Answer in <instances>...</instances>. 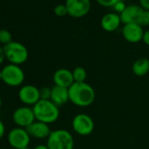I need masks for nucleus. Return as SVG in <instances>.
Masks as SVG:
<instances>
[{
  "label": "nucleus",
  "instance_id": "obj_20",
  "mask_svg": "<svg viewBox=\"0 0 149 149\" xmlns=\"http://www.w3.org/2000/svg\"><path fill=\"white\" fill-rule=\"evenodd\" d=\"M54 13L56 16L58 17H64L66 15H68V10L67 7L64 5H57L54 8Z\"/></svg>",
  "mask_w": 149,
  "mask_h": 149
},
{
  "label": "nucleus",
  "instance_id": "obj_27",
  "mask_svg": "<svg viewBox=\"0 0 149 149\" xmlns=\"http://www.w3.org/2000/svg\"><path fill=\"white\" fill-rule=\"evenodd\" d=\"M6 133V125L2 120H0V139H1Z\"/></svg>",
  "mask_w": 149,
  "mask_h": 149
},
{
  "label": "nucleus",
  "instance_id": "obj_17",
  "mask_svg": "<svg viewBox=\"0 0 149 149\" xmlns=\"http://www.w3.org/2000/svg\"><path fill=\"white\" fill-rule=\"evenodd\" d=\"M132 71L137 77H144L149 73V59L139 58L136 60L132 66Z\"/></svg>",
  "mask_w": 149,
  "mask_h": 149
},
{
  "label": "nucleus",
  "instance_id": "obj_4",
  "mask_svg": "<svg viewBox=\"0 0 149 149\" xmlns=\"http://www.w3.org/2000/svg\"><path fill=\"white\" fill-rule=\"evenodd\" d=\"M6 59L11 63L15 65H21L25 63L29 56L28 50L25 45L18 41H12L11 43L3 47Z\"/></svg>",
  "mask_w": 149,
  "mask_h": 149
},
{
  "label": "nucleus",
  "instance_id": "obj_3",
  "mask_svg": "<svg viewBox=\"0 0 149 149\" xmlns=\"http://www.w3.org/2000/svg\"><path fill=\"white\" fill-rule=\"evenodd\" d=\"M46 145L48 149H74V140L68 130L57 129L51 132Z\"/></svg>",
  "mask_w": 149,
  "mask_h": 149
},
{
  "label": "nucleus",
  "instance_id": "obj_25",
  "mask_svg": "<svg viewBox=\"0 0 149 149\" xmlns=\"http://www.w3.org/2000/svg\"><path fill=\"white\" fill-rule=\"evenodd\" d=\"M139 6L146 11H149V0H139Z\"/></svg>",
  "mask_w": 149,
  "mask_h": 149
},
{
  "label": "nucleus",
  "instance_id": "obj_12",
  "mask_svg": "<svg viewBox=\"0 0 149 149\" xmlns=\"http://www.w3.org/2000/svg\"><path fill=\"white\" fill-rule=\"evenodd\" d=\"M143 9L139 6V5H130L127 6L125 11L120 13V19L121 22L125 25V24H130V23H135L139 25L141 14L143 13Z\"/></svg>",
  "mask_w": 149,
  "mask_h": 149
},
{
  "label": "nucleus",
  "instance_id": "obj_14",
  "mask_svg": "<svg viewBox=\"0 0 149 149\" xmlns=\"http://www.w3.org/2000/svg\"><path fill=\"white\" fill-rule=\"evenodd\" d=\"M26 129L31 137L39 139H47L52 132L49 125L45 124L43 122L37 121V120H35L32 125H30Z\"/></svg>",
  "mask_w": 149,
  "mask_h": 149
},
{
  "label": "nucleus",
  "instance_id": "obj_23",
  "mask_svg": "<svg viewBox=\"0 0 149 149\" xmlns=\"http://www.w3.org/2000/svg\"><path fill=\"white\" fill-rule=\"evenodd\" d=\"M119 1V0H97V2L104 7H111L113 6Z\"/></svg>",
  "mask_w": 149,
  "mask_h": 149
},
{
  "label": "nucleus",
  "instance_id": "obj_8",
  "mask_svg": "<svg viewBox=\"0 0 149 149\" xmlns=\"http://www.w3.org/2000/svg\"><path fill=\"white\" fill-rule=\"evenodd\" d=\"M65 6L68 15L72 18L80 19L86 16L91 8V0H66Z\"/></svg>",
  "mask_w": 149,
  "mask_h": 149
},
{
  "label": "nucleus",
  "instance_id": "obj_21",
  "mask_svg": "<svg viewBox=\"0 0 149 149\" xmlns=\"http://www.w3.org/2000/svg\"><path fill=\"white\" fill-rule=\"evenodd\" d=\"M51 92L52 89L49 87H42L40 89V99L43 100H50L51 98Z\"/></svg>",
  "mask_w": 149,
  "mask_h": 149
},
{
  "label": "nucleus",
  "instance_id": "obj_19",
  "mask_svg": "<svg viewBox=\"0 0 149 149\" xmlns=\"http://www.w3.org/2000/svg\"><path fill=\"white\" fill-rule=\"evenodd\" d=\"M13 41V36L10 31L6 29H0V43L4 46L11 43Z\"/></svg>",
  "mask_w": 149,
  "mask_h": 149
},
{
  "label": "nucleus",
  "instance_id": "obj_18",
  "mask_svg": "<svg viewBox=\"0 0 149 149\" xmlns=\"http://www.w3.org/2000/svg\"><path fill=\"white\" fill-rule=\"evenodd\" d=\"M74 83H84L87 78V71L83 67H77L72 70Z\"/></svg>",
  "mask_w": 149,
  "mask_h": 149
},
{
  "label": "nucleus",
  "instance_id": "obj_16",
  "mask_svg": "<svg viewBox=\"0 0 149 149\" xmlns=\"http://www.w3.org/2000/svg\"><path fill=\"white\" fill-rule=\"evenodd\" d=\"M51 89H52V92H51L50 100L59 108L61 106H63L69 101L68 89L56 86V85H54Z\"/></svg>",
  "mask_w": 149,
  "mask_h": 149
},
{
  "label": "nucleus",
  "instance_id": "obj_28",
  "mask_svg": "<svg viewBox=\"0 0 149 149\" xmlns=\"http://www.w3.org/2000/svg\"><path fill=\"white\" fill-rule=\"evenodd\" d=\"M5 60H6V54H5L4 48L0 47V65L3 64Z\"/></svg>",
  "mask_w": 149,
  "mask_h": 149
},
{
  "label": "nucleus",
  "instance_id": "obj_1",
  "mask_svg": "<svg viewBox=\"0 0 149 149\" xmlns=\"http://www.w3.org/2000/svg\"><path fill=\"white\" fill-rule=\"evenodd\" d=\"M69 101L78 107H89L96 99V92L88 83H74L68 88Z\"/></svg>",
  "mask_w": 149,
  "mask_h": 149
},
{
  "label": "nucleus",
  "instance_id": "obj_7",
  "mask_svg": "<svg viewBox=\"0 0 149 149\" xmlns=\"http://www.w3.org/2000/svg\"><path fill=\"white\" fill-rule=\"evenodd\" d=\"M7 141L12 148L24 149L29 147L31 136L26 128L15 127L9 132L7 135Z\"/></svg>",
  "mask_w": 149,
  "mask_h": 149
},
{
  "label": "nucleus",
  "instance_id": "obj_31",
  "mask_svg": "<svg viewBox=\"0 0 149 149\" xmlns=\"http://www.w3.org/2000/svg\"><path fill=\"white\" fill-rule=\"evenodd\" d=\"M2 104H3V102H2V99H1V97H0V108L2 107Z\"/></svg>",
  "mask_w": 149,
  "mask_h": 149
},
{
  "label": "nucleus",
  "instance_id": "obj_13",
  "mask_svg": "<svg viewBox=\"0 0 149 149\" xmlns=\"http://www.w3.org/2000/svg\"><path fill=\"white\" fill-rule=\"evenodd\" d=\"M53 81L54 85L68 89L74 83L72 71L68 68H59L53 74Z\"/></svg>",
  "mask_w": 149,
  "mask_h": 149
},
{
  "label": "nucleus",
  "instance_id": "obj_24",
  "mask_svg": "<svg viewBox=\"0 0 149 149\" xmlns=\"http://www.w3.org/2000/svg\"><path fill=\"white\" fill-rule=\"evenodd\" d=\"M126 6H127L125 5V3L123 1V0H119V1L113 6V9H114V11H115L116 13L120 14V13H122L125 11V9L126 8Z\"/></svg>",
  "mask_w": 149,
  "mask_h": 149
},
{
  "label": "nucleus",
  "instance_id": "obj_26",
  "mask_svg": "<svg viewBox=\"0 0 149 149\" xmlns=\"http://www.w3.org/2000/svg\"><path fill=\"white\" fill-rule=\"evenodd\" d=\"M142 41H143L146 46H149V29L146 30V31H144Z\"/></svg>",
  "mask_w": 149,
  "mask_h": 149
},
{
  "label": "nucleus",
  "instance_id": "obj_10",
  "mask_svg": "<svg viewBox=\"0 0 149 149\" xmlns=\"http://www.w3.org/2000/svg\"><path fill=\"white\" fill-rule=\"evenodd\" d=\"M19 100L26 106H33L40 100V89L32 84L23 85L19 91Z\"/></svg>",
  "mask_w": 149,
  "mask_h": 149
},
{
  "label": "nucleus",
  "instance_id": "obj_30",
  "mask_svg": "<svg viewBox=\"0 0 149 149\" xmlns=\"http://www.w3.org/2000/svg\"><path fill=\"white\" fill-rule=\"evenodd\" d=\"M0 81H2V70H0Z\"/></svg>",
  "mask_w": 149,
  "mask_h": 149
},
{
  "label": "nucleus",
  "instance_id": "obj_34",
  "mask_svg": "<svg viewBox=\"0 0 149 149\" xmlns=\"http://www.w3.org/2000/svg\"><path fill=\"white\" fill-rule=\"evenodd\" d=\"M12 149H15V148H12Z\"/></svg>",
  "mask_w": 149,
  "mask_h": 149
},
{
  "label": "nucleus",
  "instance_id": "obj_15",
  "mask_svg": "<svg viewBox=\"0 0 149 149\" xmlns=\"http://www.w3.org/2000/svg\"><path fill=\"white\" fill-rule=\"evenodd\" d=\"M121 19H120V15L118 13H105L100 21L101 26L102 28L106 31V32H114L116 31L120 24H121Z\"/></svg>",
  "mask_w": 149,
  "mask_h": 149
},
{
  "label": "nucleus",
  "instance_id": "obj_11",
  "mask_svg": "<svg viewBox=\"0 0 149 149\" xmlns=\"http://www.w3.org/2000/svg\"><path fill=\"white\" fill-rule=\"evenodd\" d=\"M144 34L143 27L135 23L125 24L122 27V35L124 39L130 43H138L142 40Z\"/></svg>",
  "mask_w": 149,
  "mask_h": 149
},
{
  "label": "nucleus",
  "instance_id": "obj_9",
  "mask_svg": "<svg viewBox=\"0 0 149 149\" xmlns=\"http://www.w3.org/2000/svg\"><path fill=\"white\" fill-rule=\"evenodd\" d=\"M13 120L18 127L27 128L36 119L33 108L29 106H22L14 111L13 114Z\"/></svg>",
  "mask_w": 149,
  "mask_h": 149
},
{
  "label": "nucleus",
  "instance_id": "obj_33",
  "mask_svg": "<svg viewBox=\"0 0 149 149\" xmlns=\"http://www.w3.org/2000/svg\"><path fill=\"white\" fill-rule=\"evenodd\" d=\"M0 149H6V148H0Z\"/></svg>",
  "mask_w": 149,
  "mask_h": 149
},
{
  "label": "nucleus",
  "instance_id": "obj_29",
  "mask_svg": "<svg viewBox=\"0 0 149 149\" xmlns=\"http://www.w3.org/2000/svg\"><path fill=\"white\" fill-rule=\"evenodd\" d=\"M33 149H48V147L47 146V145L40 144V145H38V146H34Z\"/></svg>",
  "mask_w": 149,
  "mask_h": 149
},
{
  "label": "nucleus",
  "instance_id": "obj_32",
  "mask_svg": "<svg viewBox=\"0 0 149 149\" xmlns=\"http://www.w3.org/2000/svg\"><path fill=\"white\" fill-rule=\"evenodd\" d=\"M24 149H31V148H29V147H26V148H24Z\"/></svg>",
  "mask_w": 149,
  "mask_h": 149
},
{
  "label": "nucleus",
  "instance_id": "obj_22",
  "mask_svg": "<svg viewBox=\"0 0 149 149\" xmlns=\"http://www.w3.org/2000/svg\"><path fill=\"white\" fill-rule=\"evenodd\" d=\"M139 25L141 26L142 27L149 26V11H146V10L143 11L140 19H139Z\"/></svg>",
  "mask_w": 149,
  "mask_h": 149
},
{
  "label": "nucleus",
  "instance_id": "obj_6",
  "mask_svg": "<svg viewBox=\"0 0 149 149\" xmlns=\"http://www.w3.org/2000/svg\"><path fill=\"white\" fill-rule=\"evenodd\" d=\"M73 131L80 136H89L95 129L93 118L86 113H78L74 116L71 123Z\"/></svg>",
  "mask_w": 149,
  "mask_h": 149
},
{
  "label": "nucleus",
  "instance_id": "obj_2",
  "mask_svg": "<svg viewBox=\"0 0 149 149\" xmlns=\"http://www.w3.org/2000/svg\"><path fill=\"white\" fill-rule=\"evenodd\" d=\"M32 108L37 121L50 125L60 118V109L51 100L40 99Z\"/></svg>",
  "mask_w": 149,
  "mask_h": 149
},
{
  "label": "nucleus",
  "instance_id": "obj_5",
  "mask_svg": "<svg viewBox=\"0 0 149 149\" xmlns=\"http://www.w3.org/2000/svg\"><path fill=\"white\" fill-rule=\"evenodd\" d=\"M2 81L10 87H19L23 84L26 76L19 65L7 64L2 69Z\"/></svg>",
  "mask_w": 149,
  "mask_h": 149
}]
</instances>
